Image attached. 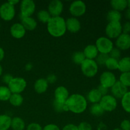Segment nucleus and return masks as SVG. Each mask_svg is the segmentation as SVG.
<instances>
[{
    "label": "nucleus",
    "mask_w": 130,
    "mask_h": 130,
    "mask_svg": "<svg viewBox=\"0 0 130 130\" xmlns=\"http://www.w3.org/2000/svg\"><path fill=\"white\" fill-rule=\"evenodd\" d=\"M46 79L47 80L48 83L53 84L57 81V76H56L55 74H50L48 76V77H47Z\"/></svg>",
    "instance_id": "49530a36"
},
{
    "label": "nucleus",
    "mask_w": 130,
    "mask_h": 130,
    "mask_svg": "<svg viewBox=\"0 0 130 130\" xmlns=\"http://www.w3.org/2000/svg\"><path fill=\"white\" fill-rule=\"evenodd\" d=\"M11 118L6 114L0 115V130H8L11 128Z\"/></svg>",
    "instance_id": "393cba45"
},
{
    "label": "nucleus",
    "mask_w": 130,
    "mask_h": 130,
    "mask_svg": "<svg viewBox=\"0 0 130 130\" xmlns=\"http://www.w3.org/2000/svg\"><path fill=\"white\" fill-rule=\"evenodd\" d=\"M112 95L116 99H121L122 97L128 91V88L126 87L124 85L119 81H117L116 83L110 88Z\"/></svg>",
    "instance_id": "ddd939ff"
},
{
    "label": "nucleus",
    "mask_w": 130,
    "mask_h": 130,
    "mask_svg": "<svg viewBox=\"0 0 130 130\" xmlns=\"http://www.w3.org/2000/svg\"><path fill=\"white\" fill-rule=\"evenodd\" d=\"M26 130H43V128L38 123H32L27 126Z\"/></svg>",
    "instance_id": "58836bf2"
},
{
    "label": "nucleus",
    "mask_w": 130,
    "mask_h": 130,
    "mask_svg": "<svg viewBox=\"0 0 130 130\" xmlns=\"http://www.w3.org/2000/svg\"><path fill=\"white\" fill-rule=\"evenodd\" d=\"M55 100L58 102L65 104L69 96V93L68 90L63 86L57 87L54 92Z\"/></svg>",
    "instance_id": "2eb2a0df"
},
{
    "label": "nucleus",
    "mask_w": 130,
    "mask_h": 130,
    "mask_svg": "<svg viewBox=\"0 0 130 130\" xmlns=\"http://www.w3.org/2000/svg\"><path fill=\"white\" fill-rule=\"evenodd\" d=\"M109 57V55L107 54H102V53H99L97 57L96 58V60L95 62H96V63L99 65H101V66H105V63L106 62L107 60L108 59V58Z\"/></svg>",
    "instance_id": "c9c22d12"
},
{
    "label": "nucleus",
    "mask_w": 130,
    "mask_h": 130,
    "mask_svg": "<svg viewBox=\"0 0 130 130\" xmlns=\"http://www.w3.org/2000/svg\"><path fill=\"white\" fill-rule=\"evenodd\" d=\"M43 130H61L59 127L55 124H49L46 125L44 128H43Z\"/></svg>",
    "instance_id": "37998d69"
},
{
    "label": "nucleus",
    "mask_w": 130,
    "mask_h": 130,
    "mask_svg": "<svg viewBox=\"0 0 130 130\" xmlns=\"http://www.w3.org/2000/svg\"><path fill=\"white\" fill-rule=\"evenodd\" d=\"M121 13L116 10H111L107 14V19L109 22H120L121 20Z\"/></svg>",
    "instance_id": "bb28decb"
},
{
    "label": "nucleus",
    "mask_w": 130,
    "mask_h": 130,
    "mask_svg": "<svg viewBox=\"0 0 130 130\" xmlns=\"http://www.w3.org/2000/svg\"><path fill=\"white\" fill-rule=\"evenodd\" d=\"M66 24L67 30L72 33L77 32L79 31L81 27V24L79 20L77 18L73 17L68 18L66 20Z\"/></svg>",
    "instance_id": "dca6fc26"
},
{
    "label": "nucleus",
    "mask_w": 130,
    "mask_h": 130,
    "mask_svg": "<svg viewBox=\"0 0 130 130\" xmlns=\"http://www.w3.org/2000/svg\"><path fill=\"white\" fill-rule=\"evenodd\" d=\"M118 70L121 73L130 72V57H124L119 60Z\"/></svg>",
    "instance_id": "5701e85b"
},
{
    "label": "nucleus",
    "mask_w": 130,
    "mask_h": 130,
    "mask_svg": "<svg viewBox=\"0 0 130 130\" xmlns=\"http://www.w3.org/2000/svg\"><path fill=\"white\" fill-rule=\"evenodd\" d=\"M11 93L8 87L6 86H0V101H8L11 95Z\"/></svg>",
    "instance_id": "c85d7f7f"
},
{
    "label": "nucleus",
    "mask_w": 130,
    "mask_h": 130,
    "mask_svg": "<svg viewBox=\"0 0 130 130\" xmlns=\"http://www.w3.org/2000/svg\"><path fill=\"white\" fill-rule=\"evenodd\" d=\"M90 112L93 116L96 117L101 116L104 113V110H103L102 107L99 103L92 104L90 107Z\"/></svg>",
    "instance_id": "7c9ffc66"
},
{
    "label": "nucleus",
    "mask_w": 130,
    "mask_h": 130,
    "mask_svg": "<svg viewBox=\"0 0 130 130\" xmlns=\"http://www.w3.org/2000/svg\"><path fill=\"white\" fill-rule=\"evenodd\" d=\"M25 68L27 71H30V70L32 69V65L30 63H28L27 64H26Z\"/></svg>",
    "instance_id": "8fccbe9b"
},
{
    "label": "nucleus",
    "mask_w": 130,
    "mask_h": 130,
    "mask_svg": "<svg viewBox=\"0 0 130 130\" xmlns=\"http://www.w3.org/2000/svg\"><path fill=\"white\" fill-rule=\"evenodd\" d=\"M125 16L127 18V19L130 20V10H129V9H126V11L125 13Z\"/></svg>",
    "instance_id": "3c124183"
},
{
    "label": "nucleus",
    "mask_w": 130,
    "mask_h": 130,
    "mask_svg": "<svg viewBox=\"0 0 130 130\" xmlns=\"http://www.w3.org/2000/svg\"><path fill=\"white\" fill-rule=\"evenodd\" d=\"M63 10V4L60 0H53L49 3L48 11L52 17H60Z\"/></svg>",
    "instance_id": "f8f14e48"
},
{
    "label": "nucleus",
    "mask_w": 130,
    "mask_h": 130,
    "mask_svg": "<svg viewBox=\"0 0 130 130\" xmlns=\"http://www.w3.org/2000/svg\"><path fill=\"white\" fill-rule=\"evenodd\" d=\"M2 74H3V67L2 66H1V65L0 64V76H1Z\"/></svg>",
    "instance_id": "603ef678"
},
{
    "label": "nucleus",
    "mask_w": 130,
    "mask_h": 130,
    "mask_svg": "<svg viewBox=\"0 0 130 130\" xmlns=\"http://www.w3.org/2000/svg\"><path fill=\"white\" fill-rule=\"evenodd\" d=\"M0 29H1V25H0Z\"/></svg>",
    "instance_id": "6e6d98bb"
},
{
    "label": "nucleus",
    "mask_w": 130,
    "mask_h": 130,
    "mask_svg": "<svg viewBox=\"0 0 130 130\" xmlns=\"http://www.w3.org/2000/svg\"><path fill=\"white\" fill-rule=\"evenodd\" d=\"M99 53L109 55L110 51L114 48V43L111 39L107 37H100L98 38L95 44Z\"/></svg>",
    "instance_id": "20e7f679"
},
{
    "label": "nucleus",
    "mask_w": 130,
    "mask_h": 130,
    "mask_svg": "<svg viewBox=\"0 0 130 130\" xmlns=\"http://www.w3.org/2000/svg\"><path fill=\"white\" fill-rule=\"evenodd\" d=\"M119 81L126 87H130V72H123L121 74Z\"/></svg>",
    "instance_id": "72a5a7b5"
},
{
    "label": "nucleus",
    "mask_w": 130,
    "mask_h": 130,
    "mask_svg": "<svg viewBox=\"0 0 130 130\" xmlns=\"http://www.w3.org/2000/svg\"><path fill=\"white\" fill-rule=\"evenodd\" d=\"M11 128L13 130H24L25 128V123L22 118L15 117L11 119Z\"/></svg>",
    "instance_id": "b1692460"
},
{
    "label": "nucleus",
    "mask_w": 130,
    "mask_h": 130,
    "mask_svg": "<svg viewBox=\"0 0 130 130\" xmlns=\"http://www.w3.org/2000/svg\"><path fill=\"white\" fill-rule=\"evenodd\" d=\"M99 104L101 105L104 112L114 111L118 106L117 99L112 95H108V94L102 97Z\"/></svg>",
    "instance_id": "0eeeda50"
},
{
    "label": "nucleus",
    "mask_w": 130,
    "mask_h": 130,
    "mask_svg": "<svg viewBox=\"0 0 130 130\" xmlns=\"http://www.w3.org/2000/svg\"><path fill=\"white\" fill-rule=\"evenodd\" d=\"M62 130H79L77 126L74 124H68L63 127Z\"/></svg>",
    "instance_id": "a18cd8bd"
},
{
    "label": "nucleus",
    "mask_w": 130,
    "mask_h": 130,
    "mask_svg": "<svg viewBox=\"0 0 130 130\" xmlns=\"http://www.w3.org/2000/svg\"><path fill=\"white\" fill-rule=\"evenodd\" d=\"M4 57H5V51L1 47H0V62L3 60Z\"/></svg>",
    "instance_id": "de8ad7c7"
},
{
    "label": "nucleus",
    "mask_w": 130,
    "mask_h": 130,
    "mask_svg": "<svg viewBox=\"0 0 130 130\" xmlns=\"http://www.w3.org/2000/svg\"><path fill=\"white\" fill-rule=\"evenodd\" d=\"M105 34L109 39H117L123 33L121 22H109L105 27Z\"/></svg>",
    "instance_id": "39448f33"
},
{
    "label": "nucleus",
    "mask_w": 130,
    "mask_h": 130,
    "mask_svg": "<svg viewBox=\"0 0 130 130\" xmlns=\"http://www.w3.org/2000/svg\"><path fill=\"white\" fill-rule=\"evenodd\" d=\"M26 33V30L24 29L21 23H15L10 27V34L13 38L15 39H21L24 38Z\"/></svg>",
    "instance_id": "f3484780"
},
{
    "label": "nucleus",
    "mask_w": 130,
    "mask_h": 130,
    "mask_svg": "<svg viewBox=\"0 0 130 130\" xmlns=\"http://www.w3.org/2000/svg\"><path fill=\"white\" fill-rule=\"evenodd\" d=\"M120 129L121 130H130V121L124 119L120 124Z\"/></svg>",
    "instance_id": "ea45409f"
},
{
    "label": "nucleus",
    "mask_w": 130,
    "mask_h": 130,
    "mask_svg": "<svg viewBox=\"0 0 130 130\" xmlns=\"http://www.w3.org/2000/svg\"><path fill=\"white\" fill-rule=\"evenodd\" d=\"M119 60L115 58L109 57L105 63V66L109 71H115L118 69Z\"/></svg>",
    "instance_id": "2f4dec72"
},
{
    "label": "nucleus",
    "mask_w": 130,
    "mask_h": 130,
    "mask_svg": "<svg viewBox=\"0 0 130 130\" xmlns=\"http://www.w3.org/2000/svg\"><path fill=\"white\" fill-rule=\"evenodd\" d=\"M122 30L123 33L124 34H129L130 33V21H127L122 25Z\"/></svg>",
    "instance_id": "a19ab883"
},
{
    "label": "nucleus",
    "mask_w": 130,
    "mask_h": 130,
    "mask_svg": "<svg viewBox=\"0 0 130 130\" xmlns=\"http://www.w3.org/2000/svg\"><path fill=\"white\" fill-rule=\"evenodd\" d=\"M13 78V77L12 75H11L10 74H6L3 76L2 80L3 83H5L6 85H8L9 83L11 81Z\"/></svg>",
    "instance_id": "79ce46f5"
},
{
    "label": "nucleus",
    "mask_w": 130,
    "mask_h": 130,
    "mask_svg": "<svg viewBox=\"0 0 130 130\" xmlns=\"http://www.w3.org/2000/svg\"><path fill=\"white\" fill-rule=\"evenodd\" d=\"M21 18L29 17L34 14L36 10V4L32 0H23L20 5Z\"/></svg>",
    "instance_id": "6e6552de"
},
{
    "label": "nucleus",
    "mask_w": 130,
    "mask_h": 130,
    "mask_svg": "<svg viewBox=\"0 0 130 130\" xmlns=\"http://www.w3.org/2000/svg\"><path fill=\"white\" fill-rule=\"evenodd\" d=\"M86 5L81 0L74 1L69 6V12L73 17L77 18L83 16L86 13Z\"/></svg>",
    "instance_id": "9d476101"
},
{
    "label": "nucleus",
    "mask_w": 130,
    "mask_h": 130,
    "mask_svg": "<svg viewBox=\"0 0 130 130\" xmlns=\"http://www.w3.org/2000/svg\"><path fill=\"white\" fill-rule=\"evenodd\" d=\"M53 107L54 110L57 112H68L67 107L66 104H62V103L58 102L56 100H53Z\"/></svg>",
    "instance_id": "f704fd0d"
},
{
    "label": "nucleus",
    "mask_w": 130,
    "mask_h": 130,
    "mask_svg": "<svg viewBox=\"0 0 130 130\" xmlns=\"http://www.w3.org/2000/svg\"><path fill=\"white\" fill-rule=\"evenodd\" d=\"M37 18H38V20L41 23L47 24L50 19L52 18V16L49 13L48 10H41L38 11V14H37Z\"/></svg>",
    "instance_id": "cd10ccee"
},
{
    "label": "nucleus",
    "mask_w": 130,
    "mask_h": 130,
    "mask_svg": "<svg viewBox=\"0 0 130 130\" xmlns=\"http://www.w3.org/2000/svg\"><path fill=\"white\" fill-rule=\"evenodd\" d=\"M121 52L120 50L117 48L116 47V48H114V47L109 54V57L115 58V59L118 60H119V58L121 57Z\"/></svg>",
    "instance_id": "e433bc0d"
},
{
    "label": "nucleus",
    "mask_w": 130,
    "mask_h": 130,
    "mask_svg": "<svg viewBox=\"0 0 130 130\" xmlns=\"http://www.w3.org/2000/svg\"><path fill=\"white\" fill-rule=\"evenodd\" d=\"M49 83L44 78H39L35 81L34 88L36 92L38 94H43L47 91Z\"/></svg>",
    "instance_id": "a211bd4d"
},
{
    "label": "nucleus",
    "mask_w": 130,
    "mask_h": 130,
    "mask_svg": "<svg viewBox=\"0 0 130 130\" xmlns=\"http://www.w3.org/2000/svg\"><path fill=\"white\" fill-rule=\"evenodd\" d=\"M27 82L22 77H13L8 85L9 90L12 94H21L25 90Z\"/></svg>",
    "instance_id": "423d86ee"
},
{
    "label": "nucleus",
    "mask_w": 130,
    "mask_h": 130,
    "mask_svg": "<svg viewBox=\"0 0 130 130\" xmlns=\"http://www.w3.org/2000/svg\"><path fill=\"white\" fill-rule=\"evenodd\" d=\"M121 106L127 113L130 114V91H128L121 99Z\"/></svg>",
    "instance_id": "c756f323"
},
{
    "label": "nucleus",
    "mask_w": 130,
    "mask_h": 130,
    "mask_svg": "<svg viewBox=\"0 0 130 130\" xmlns=\"http://www.w3.org/2000/svg\"><path fill=\"white\" fill-rule=\"evenodd\" d=\"M128 9L130 10V0L128 1Z\"/></svg>",
    "instance_id": "864d4df0"
},
{
    "label": "nucleus",
    "mask_w": 130,
    "mask_h": 130,
    "mask_svg": "<svg viewBox=\"0 0 130 130\" xmlns=\"http://www.w3.org/2000/svg\"><path fill=\"white\" fill-rule=\"evenodd\" d=\"M83 53L86 59L95 60L97 57L99 52L95 44H88L85 48Z\"/></svg>",
    "instance_id": "6ab92c4d"
},
{
    "label": "nucleus",
    "mask_w": 130,
    "mask_h": 130,
    "mask_svg": "<svg viewBox=\"0 0 130 130\" xmlns=\"http://www.w3.org/2000/svg\"><path fill=\"white\" fill-rule=\"evenodd\" d=\"M65 104L68 111L76 114L84 112L88 106L86 99L80 94H72L70 95Z\"/></svg>",
    "instance_id": "f257e3e1"
},
{
    "label": "nucleus",
    "mask_w": 130,
    "mask_h": 130,
    "mask_svg": "<svg viewBox=\"0 0 130 130\" xmlns=\"http://www.w3.org/2000/svg\"><path fill=\"white\" fill-rule=\"evenodd\" d=\"M78 129L79 130H92V126L88 122H81V123H79L78 126Z\"/></svg>",
    "instance_id": "4c0bfd02"
},
{
    "label": "nucleus",
    "mask_w": 130,
    "mask_h": 130,
    "mask_svg": "<svg viewBox=\"0 0 130 130\" xmlns=\"http://www.w3.org/2000/svg\"><path fill=\"white\" fill-rule=\"evenodd\" d=\"M116 81V77L111 71H105L102 72L100 77V85L108 89L110 88Z\"/></svg>",
    "instance_id": "9b49d317"
},
{
    "label": "nucleus",
    "mask_w": 130,
    "mask_h": 130,
    "mask_svg": "<svg viewBox=\"0 0 130 130\" xmlns=\"http://www.w3.org/2000/svg\"><path fill=\"white\" fill-rule=\"evenodd\" d=\"M102 95L100 94L97 88H94L90 90L87 95V99L92 104H98L100 102Z\"/></svg>",
    "instance_id": "4be33fe9"
},
{
    "label": "nucleus",
    "mask_w": 130,
    "mask_h": 130,
    "mask_svg": "<svg viewBox=\"0 0 130 130\" xmlns=\"http://www.w3.org/2000/svg\"><path fill=\"white\" fill-rule=\"evenodd\" d=\"M113 130H121L120 129V128H114Z\"/></svg>",
    "instance_id": "5fc2aeb1"
},
{
    "label": "nucleus",
    "mask_w": 130,
    "mask_h": 130,
    "mask_svg": "<svg viewBox=\"0 0 130 130\" xmlns=\"http://www.w3.org/2000/svg\"><path fill=\"white\" fill-rule=\"evenodd\" d=\"M10 104L14 107H19L24 102V98L21 94L13 93L11 94L9 99Z\"/></svg>",
    "instance_id": "a878e982"
},
{
    "label": "nucleus",
    "mask_w": 130,
    "mask_h": 130,
    "mask_svg": "<svg viewBox=\"0 0 130 130\" xmlns=\"http://www.w3.org/2000/svg\"><path fill=\"white\" fill-rule=\"evenodd\" d=\"M72 59L74 63L81 66L83 62L85 60L86 58H85V56L83 52H76L72 55Z\"/></svg>",
    "instance_id": "473e14b6"
},
{
    "label": "nucleus",
    "mask_w": 130,
    "mask_h": 130,
    "mask_svg": "<svg viewBox=\"0 0 130 130\" xmlns=\"http://www.w3.org/2000/svg\"><path fill=\"white\" fill-rule=\"evenodd\" d=\"M81 69L84 76L87 77H93L97 74L99 66L95 60L85 59L81 65Z\"/></svg>",
    "instance_id": "7ed1b4c3"
},
{
    "label": "nucleus",
    "mask_w": 130,
    "mask_h": 130,
    "mask_svg": "<svg viewBox=\"0 0 130 130\" xmlns=\"http://www.w3.org/2000/svg\"><path fill=\"white\" fill-rule=\"evenodd\" d=\"M110 4L112 10L119 12L124 11L128 8L127 0H112Z\"/></svg>",
    "instance_id": "412c9836"
},
{
    "label": "nucleus",
    "mask_w": 130,
    "mask_h": 130,
    "mask_svg": "<svg viewBox=\"0 0 130 130\" xmlns=\"http://www.w3.org/2000/svg\"><path fill=\"white\" fill-rule=\"evenodd\" d=\"M8 3H10V5H11L12 6H15V5H17L18 3H19V0H10V1H8Z\"/></svg>",
    "instance_id": "09e8293b"
},
{
    "label": "nucleus",
    "mask_w": 130,
    "mask_h": 130,
    "mask_svg": "<svg viewBox=\"0 0 130 130\" xmlns=\"http://www.w3.org/2000/svg\"><path fill=\"white\" fill-rule=\"evenodd\" d=\"M46 24L48 33L54 38L63 36L67 31L66 20L60 16L52 17Z\"/></svg>",
    "instance_id": "f03ea898"
},
{
    "label": "nucleus",
    "mask_w": 130,
    "mask_h": 130,
    "mask_svg": "<svg viewBox=\"0 0 130 130\" xmlns=\"http://www.w3.org/2000/svg\"><path fill=\"white\" fill-rule=\"evenodd\" d=\"M15 16V6L8 2L2 4L0 6V17L5 21H11Z\"/></svg>",
    "instance_id": "1a4fd4ad"
},
{
    "label": "nucleus",
    "mask_w": 130,
    "mask_h": 130,
    "mask_svg": "<svg viewBox=\"0 0 130 130\" xmlns=\"http://www.w3.org/2000/svg\"><path fill=\"white\" fill-rule=\"evenodd\" d=\"M21 24L25 30H29V31L35 30L38 26V23L36 20L32 17L22 18Z\"/></svg>",
    "instance_id": "aec40b11"
},
{
    "label": "nucleus",
    "mask_w": 130,
    "mask_h": 130,
    "mask_svg": "<svg viewBox=\"0 0 130 130\" xmlns=\"http://www.w3.org/2000/svg\"><path fill=\"white\" fill-rule=\"evenodd\" d=\"M116 46L121 51L129 50L130 48V34L122 33L116 40Z\"/></svg>",
    "instance_id": "4468645a"
},
{
    "label": "nucleus",
    "mask_w": 130,
    "mask_h": 130,
    "mask_svg": "<svg viewBox=\"0 0 130 130\" xmlns=\"http://www.w3.org/2000/svg\"><path fill=\"white\" fill-rule=\"evenodd\" d=\"M97 90H99V92L100 93V94L102 95V96H104V95H107L108 91H109V89L107 88L104 87V86H102V85H100L98 86Z\"/></svg>",
    "instance_id": "c03bdc74"
}]
</instances>
